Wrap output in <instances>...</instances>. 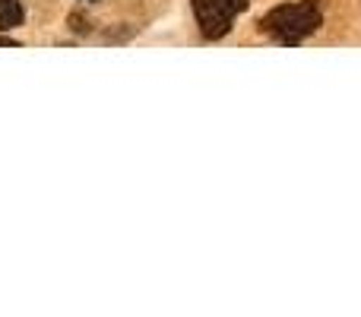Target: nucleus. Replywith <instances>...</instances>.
Listing matches in <instances>:
<instances>
[{"instance_id": "obj_3", "label": "nucleus", "mask_w": 361, "mask_h": 317, "mask_svg": "<svg viewBox=\"0 0 361 317\" xmlns=\"http://www.w3.org/2000/svg\"><path fill=\"white\" fill-rule=\"evenodd\" d=\"M23 19H25V13L19 6V0H0V29L10 32L16 25H23Z\"/></svg>"}, {"instance_id": "obj_2", "label": "nucleus", "mask_w": 361, "mask_h": 317, "mask_svg": "<svg viewBox=\"0 0 361 317\" xmlns=\"http://www.w3.org/2000/svg\"><path fill=\"white\" fill-rule=\"evenodd\" d=\"M190 4H193V13H197L200 32L206 38H222L228 35L231 23L247 6V0H190Z\"/></svg>"}, {"instance_id": "obj_1", "label": "nucleus", "mask_w": 361, "mask_h": 317, "mask_svg": "<svg viewBox=\"0 0 361 317\" xmlns=\"http://www.w3.org/2000/svg\"><path fill=\"white\" fill-rule=\"evenodd\" d=\"M320 19H324L320 0H298V4L276 6L273 13H267L263 16V29L279 38L282 44H298L311 32L320 29Z\"/></svg>"}]
</instances>
